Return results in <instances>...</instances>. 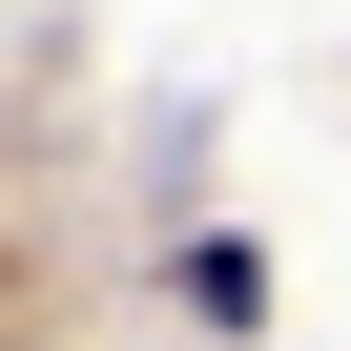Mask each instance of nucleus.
Segmentation results:
<instances>
[{
	"label": "nucleus",
	"instance_id": "nucleus-1",
	"mask_svg": "<svg viewBox=\"0 0 351 351\" xmlns=\"http://www.w3.org/2000/svg\"><path fill=\"white\" fill-rule=\"evenodd\" d=\"M186 310H207V330H269V248H248V228H186Z\"/></svg>",
	"mask_w": 351,
	"mask_h": 351
}]
</instances>
